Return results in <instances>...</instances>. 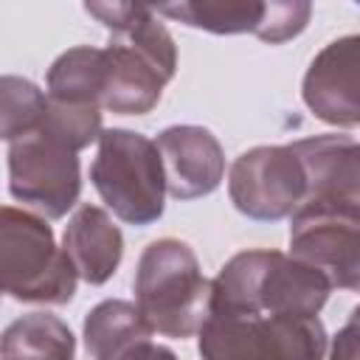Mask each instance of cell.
<instances>
[{
	"label": "cell",
	"mask_w": 360,
	"mask_h": 360,
	"mask_svg": "<svg viewBox=\"0 0 360 360\" xmlns=\"http://www.w3.org/2000/svg\"><path fill=\"white\" fill-rule=\"evenodd\" d=\"M329 278L281 250H242L211 281L208 312L217 315H318Z\"/></svg>",
	"instance_id": "cell-1"
},
{
	"label": "cell",
	"mask_w": 360,
	"mask_h": 360,
	"mask_svg": "<svg viewBox=\"0 0 360 360\" xmlns=\"http://www.w3.org/2000/svg\"><path fill=\"white\" fill-rule=\"evenodd\" d=\"M208 295L211 281L186 242L166 236L143 248L135 270V307L152 332L174 340L197 335Z\"/></svg>",
	"instance_id": "cell-2"
},
{
	"label": "cell",
	"mask_w": 360,
	"mask_h": 360,
	"mask_svg": "<svg viewBox=\"0 0 360 360\" xmlns=\"http://www.w3.org/2000/svg\"><path fill=\"white\" fill-rule=\"evenodd\" d=\"M76 270L56 245L48 217L0 205V292L25 304H68L76 295Z\"/></svg>",
	"instance_id": "cell-3"
},
{
	"label": "cell",
	"mask_w": 360,
	"mask_h": 360,
	"mask_svg": "<svg viewBox=\"0 0 360 360\" xmlns=\"http://www.w3.org/2000/svg\"><path fill=\"white\" fill-rule=\"evenodd\" d=\"M96 141L90 180L104 205L135 228L158 222L166 208V177L155 141L121 127L101 129Z\"/></svg>",
	"instance_id": "cell-4"
},
{
	"label": "cell",
	"mask_w": 360,
	"mask_h": 360,
	"mask_svg": "<svg viewBox=\"0 0 360 360\" xmlns=\"http://www.w3.org/2000/svg\"><path fill=\"white\" fill-rule=\"evenodd\" d=\"M107 87L101 107L118 115H146L177 70V45L155 14L107 42Z\"/></svg>",
	"instance_id": "cell-5"
},
{
	"label": "cell",
	"mask_w": 360,
	"mask_h": 360,
	"mask_svg": "<svg viewBox=\"0 0 360 360\" xmlns=\"http://www.w3.org/2000/svg\"><path fill=\"white\" fill-rule=\"evenodd\" d=\"M205 360H321L326 329L318 315H217L205 312L197 329Z\"/></svg>",
	"instance_id": "cell-6"
},
{
	"label": "cell",
	"mask_w": 360,
	"mask_h": 360,
	"mask_svg": "<svg viewBox=\"0 0 360 360\" xmlns=\"http://www.w3.org/2000/svg\"><path fill=\"white\" fill-rule=\"evenodd\" d=\"M8 191L48 219L65 217L82 194L79 152L42 124L8 146Z\"/></svg>",
	"instance_id": "cell-7"
},
{
	"label": "cell",
	"mask_w": 360,
	"mask_h": 360,
	"mask_svg": "<svg viewBox=\"0 0 360 360\" xmlns=\"http://www.w3.org/2000/svg\"><path fill=\"white\" fill-rule=\"evenodd\" d=\"M290 256L318 267L332 290H357L360 202L304 200L290 214Z\"/></svg>",
	"instance_id": "cell-8"
},
{
	"label": "cell",
	"mask_w": 360,
	"mask_h": 360,
	"mask_svg": "<svg viewBox=\"0 0 360 360\" xmlns=\"http://www.w3.org/2000/svg\"><path fill=\"white\" fill-rule=\"evenodd\" d=\"M228 194L239 214L256 222H276L290 217L304 194L307 174L295 149L253 146L242 152L228 172Z\"/></svg>",
	"instance_id": "cell-9"
},
{
	"label": "cell",
	"mask_w": 360,
	"mask_h": 360,
	"mask_svg": "<svg viewBox=\"0 0 360 360\" xmlns=\"http://www.w3.org/2000/svg\"><path fill=\"white\" fill-rule=\"evenodd\" d=\"M357 34H346L329 42L307 68L301 96L315 118L352 129L360 124L357 98Z\"/></svg>",
	"instance_id": "cell-10"
},
{
	"label": "cell",
	"mask_w": 360,
	"mask_h": 360,
	"mask_svg": "<svg viewBox=\"0 0 360 360\" xmlns=\"http://www.w3.org/2000/svg\"><path fill=\"white\" fill-rule=\"evenodd\" d=\"M166 191L174 200H197L211 194L225 177V152L211 129L197 124L166 127L155 141Z\"/></svg>",
	"instance_id": "cell-11"
},
{
	"label": "cell",
	"mask_w": 360,
	"mask_h": 360,
	"mask_svg": "<svg viewBox=\"0 0 360 360\" xmlns=\"http://www.w3.org/2000/svg\"><path fill=\"white\" fill-rule=\"evenodd\" d=\"M152 326L143 321L132 301L107 298L96 304L84 318V352L93 360H135V357H174L152 340Z\"/></svg>",
	"instance_id": "cell-12"
},
{
	"label": "cell",
	"mask_w": 360,
	"mask_h": 360,
	"mask_svg": "<svg viewBox=\"0 0 360 360\" xmlns=\"http://www.w3.org/2000/svg\"><path fill=\"white\" fill-rule=\"evenodd\" d=\"M290 146L301 158V166L307 174L304 200L360 202V146L354 138L312 135Z\"/></svg>",
	"instance_id": "cell-13"
},
{
	"label": "cell",
	"mask_w": 360,
	"mask_h": 360,
	"mask_svg": "<svg viewBox=\"0 0 360 360\" xmlns=\"http://www.w3.org/2000/svg\"><path fill=\"white\" fill-rule=\"evenodd\" d=\"M62 250L68 253L76 276L87 284H104L112 278V273L121 264L124 256V236L118 225L110 219V214L98 205H79L70 217Z\"/></svg>",
	"instance_id": "cell-14"
},
{
	"label": "cell",
	"mask_w": 360,
	"mask_h": 360,
	"mask_svg": "<svg viewBox=\"0 0 360 360\" xmlns=\"http://www.w3.org/2000/svg\"><path fill=\"white\" fill-rule=\"evenodd\" d=\"M48 98L68 104H98L107 87V51L79 45L53 59L48 68Z\"/></svg>",
	"instance_id": "cell-15"
},
{
	"label": "cell",
	"mask_w": 360,
	"mask_h": 360,
	"mask_svg": "<svg viewBox=\"0 0 360 360\" xmlns=\"http://www.w3.org/2000/svg\"><path fill=\"white\" fill-rule=\"evenodd\" d=\"M76 338L70 326L51 312H31L11 321L0 335V357H56L70 360Z\"/></svg>",
	"instance_id": "cell-16"
},
{
	"label": "cell",
	"mask_w": 360,
	"mask_h": 360,
	"mask_svg": "<svg viewBox=\"0 0 360 360\" xmlns=\"http://www.w3.org/2000/svg\"><path fill=\"white\" fill-rule=\"evenodd\" d=\"M160 14L211 34H256L264 6L262 0H169Z\"/></svg>",
	"instance_id": "cell-17"
},
{
	"label": "cell",
	"mask_w": 360,
	"mask_h": 360,
	"mask_svg": "<svg viewBox=\"0 0 360 360\" xmlns=\"http://www.w3.org/2000/svg\"><path fill=\"white\" fill-rule=\"evenodd\" d=\"M48 96L25 76H0V141H14L39 127Z\"/></svg>",
	"instance_id": "cell-18"
},
{
	"label": "cell",
	"mask_w": 360,
	"mask_h": 360,
	"mask_svg": "<svg viewBox=\"0 0 360 360\" xmlns=\"http://www.w3.org/2000/svg\"><path fill=\"white\" fill-rule=\"evenodd\" d=\"M262 6L264 14L256 28V37L270 45H281L298 37L312 17V0H262Z\"/></svg>",
	"instance_id": "cell-19"
},
{
	"label": "cell",
	"mask_w": 360,
	"mask_h": 360,
	"mask_svg": "<svg viewBox=\"0 0 360 360\" xmlns=\"http://www.w3.org/2000/svg\"><path fill=\"white\" fill-rule=\"evenodd\" d=\"M84 11L110 31H127L143 17L155 14L152 0H82Z\"/></svg>",
	"instance_id": "cell-20"
},
{
	"label": "cell",
	"mask_w": 360,
	"mask_h": 360,
	"mask_svg": "<svg viewBox=\"0 0 360 360\" xmlns=\"http://www.w3.org/2000/svg\"><path fill=\"white\" fill-rule=\"evenodd\" d=\"M166 3H169V0H152V8H155V11H160Z\"/></svg>",
	"instance_id": "cell-21"
}]
</instances>
